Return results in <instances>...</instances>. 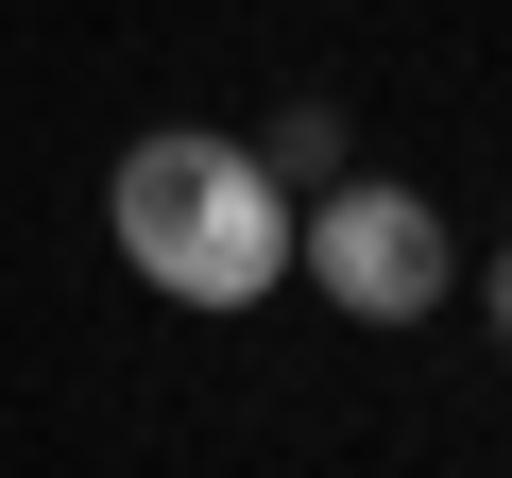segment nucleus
Here are the masks:
<instances>
[{
	"label": "nucleus",
	"mask_w": 512,
	"mask_h": 478,
	"mask_svg": "<svg viewBox=\"0 0 512 478\" xmlns=\"http://www.w3.org/2000/svg\"><path fill=\"white\" fill-rule=\"evenodd\" d=\"M103 222H120V257L171 291V308H256V291H291V239H308V188L256 154V137H137L120 154V188H103Z\"/></svg>",
	"instance_id": "f257e3e1"
},
{
	"label": "nucleus",
	"mask_w": 512,
	"mask_h": 478,
	"mask_svg": "<svg viewBox=\"0 0 512 478\" xmlns=\"http://www.w3.org/2000/svg\"><path fill=\"white\" fill-rule=\"evenodd\" d=\"M291 274L342 308V325H427L444 308V205L427 188H393V171H325L308 188V239H291Z\"/></svg>",
	"instance_id": "f03ea898"
},
{
	"label": "nucleus",
	"mask_w": 512,
	"mask_h": 478,
	"mask_svg": "<svg viewBox=\"0 0 512 478\" xmlns=\"http://www.w3.org/2000/svg\"><path fill=\"white\" fill-rule=\"evenodd\" d=\"M256 154H274L291 188H325V171H342V103H291V120H274V137H256Z\"/></svg>",
	"instance_id": "7ed1b4c3"
},
{
	"label": "nucleus",
	"mask_w": 512,
	"mask_h": 478,
	"mask_svg": "<svg viewBox=\"0 0 512 478\" xmlns=\"http://www.w3.org/2000/svg\"><path fill=\"white\" fill-rule=\"evenodd\" d=\"M478 308H495V342H512V239H495V274H478Z\"/></svg>",
	"instance_id": "20e7f679"
}]
</instances>
